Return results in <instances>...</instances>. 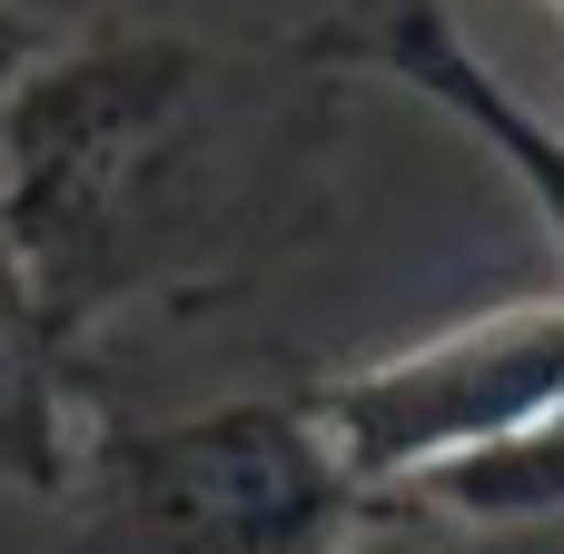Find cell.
Returning <instances> with one entry per match:
<instances>
[{"instance_id":"6","label":"cell","mask_w":564,"mask_h":554,"mask_svg":"<svg viewBox=\"0 0 564 554\" xmlns=\"http://www.w3.org/2000/svg\"><path fill=\"white\" fill-rule=\"evenodd\" d=\"M406 515L466 525V535H516V545H564V406L535 416L525 436L426 476L416 496H397Z\"/></svg>"},{"instance_id":"5","label":"cell","mask_w":564,"mask_h":554,"mask_svg":"<svg viewBox=\"0 0 564 554\" xmlns=\"http://www.w3.org/2000/svg\"><path fill=\"white\" fill-rule=\"evenodd\" d=\"M79 426H89L79 357L40 327V307L0 268V486L10 496H69Z\"/></svg>"},{"instance_id":"2","label":"cell","mask_w":564,"mask_h":554,"mask_svg":"<svg viewBox=\"0 0 564 554\" xmlns=\"http://www.w3.org/2000/svg\"><path fill=\"white\" fill-rule=\"evenodd\" d=\"M59 506L69 554H337L387 515L347 476L307 387L169 416L89 406Z\"/></svg>"},{"instance_id":"1","label":"cell","mask_w":564,"mask_h":554,"mask_svg":"<svg viewBox=\"0 0 564 554\" xmlns=\"http://www.w3.org/2000/svg\"><path fill=\"white\" fill-rule=\"evenodd\" d=\"M347 89L307 30L59 20L0 89V268L69 357L238 307L327 228Z\"/></svg>"},{"instance_id":"4","label":"cell","mask_w":564,"mask_h":554,"mask_svg":"<svg viewBox=\"0 0 564 554\" xmlns=\"http://www.w3.org/2000/svg\"><path fill=\"white\" fill-rule=\"evenodd\" d=\"M297 30H307V50H317L337 79L397 89V99L436 109L446 129H466V139L525 188V208L545 218V238H555V258H564V129L525 99V89H506V69L446 20V0H327V10L297 20Z\"/></svg>"},{"instance_id":"9","label":"cell","mask_w":564,"mask_h":554,"mask_svg":"<svg viewBox=\"0 0 564 554\" xmlns=\"http://www.w3.org/2000/svg\"><path fill=\"white\" fill-rule=\"evenodd\" d=\"M555 10H564V0H555Z\"/></svg>"},{"instance_id":"7","label":"cell","mask_w":564,"mask_h":554,"mask_svg":"<svg viewBox=\"0 0 564 554\" xmlns=\"http://www.w3.org/2000/svg\"><path fill=\"white\" fill-rule=\"evenodd\" d=\"M337 554H564V545H516V535H466V525H436V515H406V506H387L357 545Z\"/></svg>"},{"instance_id":"3","label":"cell","mask_w":564,"mask_h":554,"mask_svg":"<svg viewBox=\"0 0 564 554\" xmlns=\"http://www.w3.org/2000/svg\"><path fill=\"white\" fill-rule=\"evenodd\" d=\"M307 406L337 436L347 476L377 506H397L426 476L525 436L535 416L564 406V287L555 297L476 307V317H456V327H436L416 347H387V357H357L337 377H307Z\"/></svg>"},{"instance_id":"8","label":"cell","mask_w":564,"mask_h":554,"mask_svg":"<svg viewBox=\"0 0 564 554\" xmlns=\"http://www.w3.org/2000/svg\"><path fill=\"white\" fill-rule=\"evenodd\" d=\"M50 30H59V20H40L30 0H0V89H10V79L30 69V50H40Z\"/></svg>"}]
</instances>
